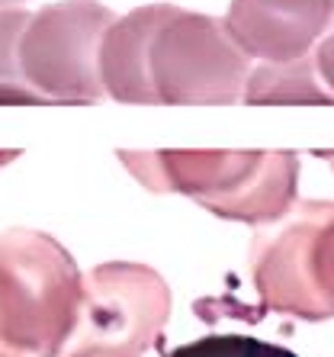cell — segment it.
Masks as SVG:
<instances>
[{"mask_svg": "<svg viewBox=\"0 0 334 357\" xmlns=\"http://www.w3.org/2000/svg\"><path fill=\"white\" fill-rule=\"evenodd\" d=\"M29 17L26 10H0V103H49L26 84L19 68V36Z\"/></svg>", "mask_w": 334, "mask_h": 357, "instance_id": "9c48e42d", "label": "cell"}, {"mask_svg": "<svg viewBox=\"0 0 334 357\" xmlns=\"http://www.w3.org/2000/svg\"><path fill=\"white\" fill-rule=\"evenodd\" d=\"M241 97L244 103H334V93L315 81V61L305 55L292 61H264L254 68Z\"/></svg>", "mask_w": 334, "mask_h": 357, "instance_id": "ba28073f", "label": "cell"}, {"mask_svg": "<svg viewBox=\"0 0 334 357\" xmlns=\"http://www.w3.org/2000/svg\"><path fill=\"white\" fill-rule=\"evenodd\" d=\"M167 357H299L296 351L267 344L250 335H202L184 348L170 351Z\"/></svg>", "mask_w": 334, "mask_h": 357, "instance_id": "30bf717a", "label": "cell"}, {"mask_svg": "<svg viewBox=\"0 0 334 357\" xmlns=\"http://www.w3.org/2000/svg\"><path fill=\"white\" fill-rule=\"evenodd\" d=\"M315 155H318V158H325V161H328V165H331V167H334V151H315Z\"/></svg>", "mask_w": 334, "mask_h": 357, "instance_id": "5bb4252c", "label": "cell"}, {"mask_svg": "<svg viewBox=\"0 0 334 357\" xmlns=\"http://www.w3.org/2000/svg\"><path fill=\"white\" fill-rule=\"evenodd\" d=\"M19 3H26V0H0V10H10V7H19Z\"/></svg>", "mask_w": 334, "mask_h": 357, "instance_id": "4fadbf2b", "label": "cell"}, {"mask_svg": "<svg viewBox=\"0 0 334 357\" xmlns=\"http://www.w3.org/2000/svg\"><path fill=\"white\" fill-rule=\"evenodd\" d=\"M250 267L264 306L334 316V203H302L283 229L260 235Z\"/></svg>", "mask_w": 334, "mask_h": 357, "instance_id": "277c9868", "label": "cell"}, {"mask_svg": "<svg viewBox=\"0 0 334 357\" xmlns=\"http://www.w3.org/2000/svg\"><path fill=\"white\" fill-rule=\"evenodd\" d=\"M248 75V55L216 17L177 7L151 39L148 77L158 103H234Z\"/></svg>", "mask_w": 334, "mask_h": 357, "instance_id": "7a4b0ae2", "label": "cell"}, {"mask_svg": "<svg viewBox=\"0 0 334 357\" xmlns=\"http://www.w3.org/2000/svg\"><path fill=\"white\" fill-rule=\"evenodd\" d=\"M116 23L103 3L65 0L29 17L19 36V68L26 84L49 100L93 103L103 93L97 52L106 26Z\"/></svg>", "mask_w": 334, "mask_h": 357, "instance_id": "3957f363", "label": "cell"}, {"mask_svg": "<svg viewBox=\"0 0 334 357\" xmlns=\"http://www.w3.org/2000/svg\"><path fill=\"white\" fill-rule=\"evenodd\" d=\"M119 158L151 190H180L228 219H276L296 199L292 151H119Z\"/></svg>", "mask_w": 334, "mask_h": 357, "instance_id": "6da1fadb", "label": "cell"}, {"mask_svg": "<svg viewBox=\"0 0 334 357\" xmlns=\"http://www.w3.org/2000/svg\"><path fill=\"white\" fill-rule=\"evenodd\" d=\"M315 68H318V75H321V81L328 84V91L334 93V29L315 49Z\"/></svg>", "mask_w": 334, "mask_h": 357, "instance_id": "8fae6325", "label": "cell"}, {"mask_svg": "<svg viewBox=\"0 0 334 357\" xmlns=\"http://www.w3.org/2000/svg\"><path fill=\"white\" fill-rule=\"evenodd\" d=\"M17 155H19V151H0V167L7 165V161H13V158H17Z\"/></svg>", "mask_w": 334, "mask_h": 357, "instance_id": "7c38bea8", "label": "cell"}, {"mask_svg": "<svg viewBox=\"0 0 334 357\" xmlns=\"http://www.w3.org/2000/svg\"><path fill=\"white\" fill-rule=\"evenodd\" d=\"M174 10V3H151L106 26L97 52V68L109 97H116L119 103H158L148 77V49L161 23Z\"/></svg>", "mask_w": 334, "mask_h": 357, "instance_id": "52a82bcc", "label": "cell"}, {"mask_svg": "<svg viewBox=\"0 0 334 357\" xmlns=\"http://www.w3.org/2000/svg\"><path fill=\"white\" fill-rule=\"evenodd\" d=\"M334 17V0H232L225 29L248 59L292 61L309 55Z\"/></svg>", "mask_w": 334, "mask_h": 357, "instance_id": "8992f818", "label": "cell"}, {"mask_svg": "<svg viewBox=\"0 0 334 357\" xmlns=\"http://www.w3.org/2000/svg\"><path fill=\"white\" fill-rule=\"evenodd\" d=\"M170 312V293L154 271L109 264L90 277L84 328L65 357H132L145 351Z\"/></svg>", "mask_w": 334, "mask_h": 357, "instance_id": "5b68a950", "label": "cell"}]
</instances>
